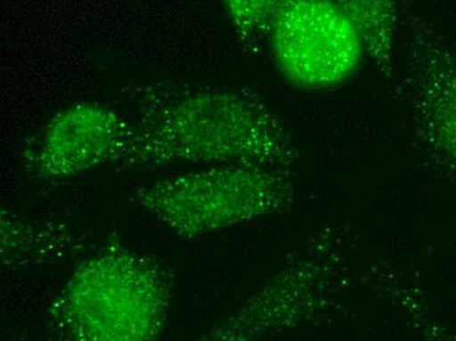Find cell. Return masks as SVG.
<instances>
[{
    "mask_svg": "<svg viewBox=\"0 0 456 341\" xmlns=\"http://www.w3.org/2000/svg\"><path fill=\"white\" fill-rule=\"evenodd\" d=\"M127 118L117 172L147 174L183 165H236L290 170L293 137L260 96L238 88L137 82L119 90Z\"/></svg>",
    "mask_w": 456,
    "mask_h": 341,
    "instance_id": "cell-1",
    "label": "cell"
},
{
    "mask_svg": "<svg viewBox=\"0 0 456 341\" xmlns=\"http://www.w3.org/2000/svg\"><path fill=\"white\" fill-rule=\"evenodd\" d=\"M172 288L171 273L158 260L126 247H104L53 294L45 321L61 340H155L168 321Z\"/></svg>",
    "mask_w": 456,
    "mask_h": 341,
    "instance_id": "cell-2",
    "label": "cell"
},
{
    "mask_svg": "<svg viewBox=\"0 0 456 341\" xmlns=\"http://www.w3.org/2000/svg\"><path fill=\"white\" fill-rule=\"evenodd\" d=\"M182 240L285 212L296 201L290 170L218 165L141 185L130 196Z\"/></svg>",
    "mask_w": 456,
    "mask_h": 341,
    "instance_id": "cell-3",
    "label": "cell"
},
{
    "mask_svg": "<svg viewBox=\"0 0 456 341\" xmlns=\"http://www.w3.org/2000/svg\"><path fill=\"white\" fill-rule=\"evenodd\" d=\"M266 41L278 73L300 90L344 85L367 55L360 30L335 0H289Z\"/></svg>",
    "mask_w": 456,
    "mask_h": 341,
    "instance_id": "cell-4",
    "label": "cell"
},
{
    "mask_svg": "<svg viewBox=\"0 0 456 341\" xmlns=\"http://www.w3.org/2000/svg\"><path fill=\"white\" fill-rule=\"evenodd\" d=\"M127 135L119 108L97 101L69 105L53 116L23 155L29 176L57 180L113 165Z\"/></svg>",
    "mask_w": 456,
    "mask_h": 341,
    "instance_id": "cell-5",
    "label": "cell"
},
{
    "mask_svg": "<svg viewBox=\"0 0 456 341\" xmlns=\"http://www.w3.org/2000/svg\"><path fill=\"white\" fill-rule=\"evenodd\" d=\"M405 93L417 132L433 155L456 168V57L419 16L408 18Z\"/></svg>",
    "mask_w": 456,
    "mask_h": 341,
    "instance_id": "cell-6",
    "label": "cell"
},
{
    "mask_svg": "<svg viewBox=\"0 0 456 341\" xmlns=\"http://www.w3.org/2000/svg\"><path fill=\"white\" fill-rule=\"evenodd\" d=\"M327 274L315 260L288 265L202 340H256L290 329L318 306Z\"/></svg>",
    "mask_w": 456,
    "mask_h": 341,
    "instance_id": "cell-7",
    "label": "cell"
},
{
    "mask_svg": "<svg viewBox=\"0 0 456 341\" xmlns=\"http://www.w3.org/2000/svg\"><path fill=\"white\" fill-rule=\"evenodd\" d=\"M360 30L367 57L391 77L399 41L397 0H335Z\"/></svg>",
    "mask_w": 456,
    "mask_h": 341,
    "instance_id": "cell-8",
    "label": "cell"
},
{
    "mask_svg": "<svg viewBox=\"0 0 456 341\" xmlns=\"http://www.w3.org/2000/svg\"><path fill=\"white\" fill-rule=\"evenodd\" d=\"M228 20L244 44L263 43L272 23L289 0H221Z\"/></svg>",
    "mask_w": 456,
    "mask_h": 341,
    "instance_id": "cell-9",
    "label": "cell"
}]
</instances>
